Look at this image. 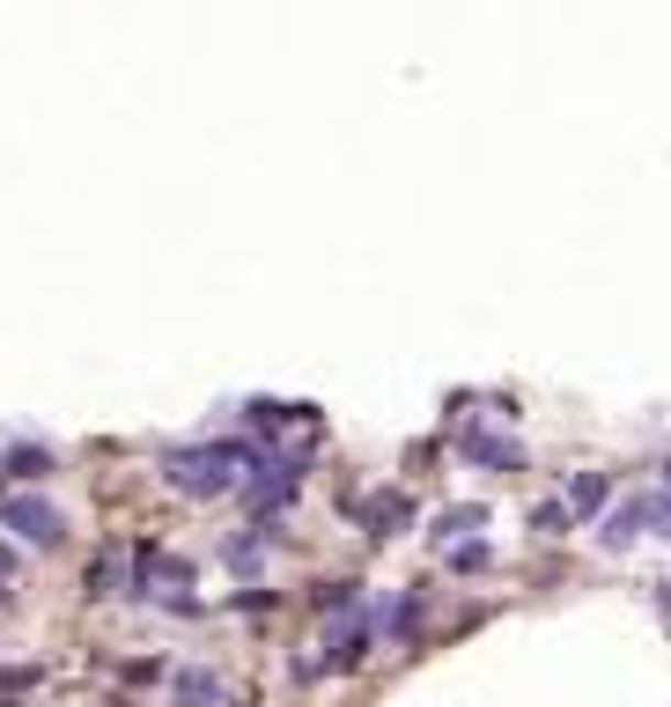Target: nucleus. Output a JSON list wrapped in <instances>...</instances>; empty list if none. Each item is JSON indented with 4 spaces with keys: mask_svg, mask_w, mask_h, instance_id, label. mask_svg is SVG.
I'll return each instance as SVG.
<instances>
[{
    "mask_svg": "<svg viewBox=\"0 0 671 707\" xmlns=\"http://www.w3.org/2000/svg\"><path fill=\"white\" fill-rule=\"evenodd\" d=\"M332 649H340V663H354L362 649H370V627H340V641H332Z\"/></svg>",
    "mask_w": 671,
    "mask_h": 707,
    "instance_id": "nucleus-8",
    "label": "nucleus"
},
{
    "mask_svg": "<svg viewBox=\"0 0 671 707\" xmlns=\"http://www.w3.org/2000/svg\"><path fill=\"white\" fill-rule=\"evenodd\" d=\"M237 464H251V450H237V442H222V450H193V457L170 464V479L185 494H222L229 479H237Z\"/></svg>",
    "mask_w": 671,
    "mask_h": 707,
    "instance_id": "nucleus-1",
    "label": "nucleus"
},
{
    "mask_svg": "<svg viewBox=\"0 0 671 707\" xmlns=\"http://www.w3.org/2000/svg\"><path fill=\"white\" fill-rule=\"evenodd\" d=\"M465 457H473V464H502V472H517L524 450H517V442H502V435H465Z\"/></svg>",
    "mask_w": 671,
    "mask_h": 707,
    "instance_id": "nucleus-3",
    "label": "nucleus"
},
{
    "mask_svg": "<svg viewBox=\"0 0 671 707\" xmlns=\"http://www.w3.org/2000/svg\"><path fill=\"white\" fill-rule=\"evenodd\" d=\"M177 700H193V707H207V700H222V685L207 678V671H185V678H177Z\"/></svg>",
    "mask_w": 671,
    "mask_h": 707,
    "instance_id": "nucleus-6",
    "label": "nucleus"
},
{
    "mask_svg": "<svg viewBox=\"0 0 671 707\" xmlns=\"http://www.w3.org/2000/svg\"><path fill=\"white\" fill-rule=\"evenodd\" d=\"M642 523H649V501H627V509L613 516V523H605V545H627V538L642 531Z\"/></svg>",
    "mask_w": 671,
    "mask_h": 707,
    "instance_id": "nucleus-4",
    "label": "nucleus"
},
{
    "mask_svg": "<svg viewBox=\"0 0 671 707\" xmlns=\"http://www.w3.org/2000/svg\"><path fill=\"white\" fill-rule=\"evenodd\" d=\"M605 494H613V487H605V479H597V472H575V487H569V501H575V509H605Z\"/></svg>",
    "mask_w": 671,
    "mask_h": 707,
    "instance_id": "nucleus-7",
    "label": "nucleus"
},
{
    "mask_svg": "<svg viewBox=\"0 0 671 707\" xmlns=\"http://www.w3.org/2000/svg\"><path fill=\"white\" fill-rule=\"evenodd\" d=\"M45 450H15V457H8V464H0V479H45Z\"/></svg>",
    "mask_w": 671,
    "mask_h": 707,
    "instance_id": "nucleus-5",
    "label": "nucleus"
},
{
    "mask_svg": "<svg viewBox=\"0 0 671 707\" xmlns=\"http://www.w3.org/2000/svg\"><path fill=\"white\" fill-rule=\"evenodd\" d=\"M0 516H8V531L30 538V545H59V509H52V501H0Z\"/></svg>",
    "mask_w": 671,
    "mask_h": 707,
    "instance_id": "nucleus-2",
    "label": "nucleus"
}]
</instances>
